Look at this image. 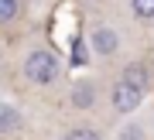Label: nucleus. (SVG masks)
<instances>
[{
	"label": "nucleus",
	"instance_id": "obj_1",
	"mask_svg": "<svg viewBox=\"0 0 154 140\" xmlns=\"http://www.w3.org/2000/svg\"><path fill=\"white\" fill-rule=\"evenodd\" d=\"M62 72V62L55 51L48 48H34L28 58H24V79L34 82V86H48V82H55Z\"/></svg>",
	"mask_w": 154,
	"mask_h": 140
},
{
	"label": "nucleus",
	"instance_id": "obj_2",
	"mask_svg": "<svg viewBox=\"0 0 154 140\" xmlns=\"http://www.w3.org/2000/svg\"><path fill=\"white\" fill-rule=\"evenodd\" d=\"M110 102H113L116 113H134V109L144 102V89L134 86V82H127V79H120L113 86V92H110Z\"/></svg>",
	"mask_w": 154,
	"mask_h": 140
},
{
	"label": "nucleus",
	"instance_id": "obj_3",
	"mask_svg": "<svg viewBox=\"0 0 154 140\" xmlns=\"http://www.w3.org/2000/svg\"><path fill=\"white\" fill-rule=\"evenodd\" d=\"M89 48L96 55H103V58H110V55H116V48H120V34H116L113 27H96V31L89 34Z\"/></svg>",
	"mask_w": 154,
	"mask_h": 140
},
{
	"label": "nucleus",
	"instance_id": "obj_4",
	"mask_svg": "<svg viewBox=\"0 0 154 140\" xmlns=\"http://www.w3.org/2000/svg\"><path fill=\"white\" fill-rule=\"evenodd\" d=\"M72 106L75 109H93L96 106V86L93 82H75L72 86Z\"/></svg>",
	"mask_w": 154,
	"mask_h": 140
},
{
	"label": "nucleus",
	"instance_id": "obj_5",
	"mask_svg": "<svg viewBox=\"0 0 154 140\" xmlns=\"http://www.w3.org/2000/svg\"><path fill=\"white\" fill-rule=\"evenodd\" d=\"M14 130H21V113L7 102H0V133H14Z\"/></svg>",
	"mask_w": 154,
	"mask_h": 140
},
{
	"label": "nucleus",
	"instance_id": "obj_6",
	"mask_svg": "<svg viewBox=\"0 0 154 140\" xmlns=\"http://www.w3.org/2000/svg\"><path fill=\"white\" fill-rule=\"evenodd\" d=\"M21 17V0H0V27L14 24Z\"/></svg>",
	"mask_w": 154,
	"mask_h": 140
},
{
	"label": "nucleus",
	"instance_id": "obj_7",
	"mask_svg": "<svg viewBox=\"0 0 154 140\" xmlns=\"http://www.w3.org/2000/svg\"><path fill=\"white\" fill-rule=\"evenodd\" d=\"M123 79L144 89V86H147V68H144L140 62H130V65H127V68H123Z\"/></svg>",
	"mask_w": 154,
	"mask_h": 140
},
{
	"label": "nucleus",
	"instance_id": "obj_8",
	"mask_svg": "<svg viewBox=\"0 0 154 140\" xmlns=\"http://www.w3.org/2000/svg\"><path fill=\"white\" fill-rule=\"evenodd\" d=\"M130 14L137 21H154V0H130Z\"/></svg>",
	"mask_w": 154,
	"mask_h": 140
},
{
	"label": "nucleus",
	"instance_id": "obj_9",
	"mask_svg": "<svg viewBox=\"0 0 154 140\" xmlns=\"http://www.w3.org/2000/svg\"><path fill=\"white\" fill-rule=\"evenodd\" d=\"M62 140H103V137H99L96 130H89V126H75V130H69Z\"/></svg>",
	"mask_w": 154,
	"mask_h": 140
},
{
	"label": "nucleus",
	"instance_id": "obj_10",
	"mask_svg": "<svg viewBox=\"0 0 154 140\" xmlns=\"http://www.w3.org/2000/svg\"><path fill=\"white\" fill-rule=\"evenodd\" d=\"M123 140H140V130L137 126H127L123 130Z\"/></svg>",
	"mask_w": 154,
	"mask_h": 140
}]
</instances>
